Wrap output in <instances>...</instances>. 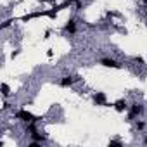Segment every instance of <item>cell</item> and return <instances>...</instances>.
Listing matches in <instances>:
<instances>
[{
	"mask_svg": "<svg viewBox=\"0 0 147 147\" xmlns=\"http://www.w3.org/2000/svg\"><path fill=\"white\" fill-rule=\"evenodd\" d=\"M16 118H18V119H21V121H28V123H31V121H35V119H36V118H35L30 111H26V109L18 111V113H16Z\"/></svg>",
	"mask_w": 147,
	"mask_h": 147,
	"instance_id": "6da1fadb",
	"label": "cell"
},
{
	"mask_svg": "<svg viewBox=\"0 0 147 147\" xmlns=\"http://www.w3.org/2000/svg\"><path fill=\"white\" fill-rule=\"evenodd\" d=\"M94 102H95L97 106H107V102H106V94H104V92H97V94L94 95Z\"/></svg>",
	"mask_w": 147,
	"mask_h": 147,
	"instance_id": "7a4b0ae2",
	"label": "cell"
},
{
	"mask_svg": "<svg viewBox=\"0 0 147 147\" xmlns=\"http://www.w3.org/2000/svg\"><path fill=\"white\" fill-rule=\"evenodd\" d=\"M100 64H102V66H106V67H116V69H118V67H121V64H119V62H116L114 59H102V61H100Z\"/></svg>",
	"mask_w": 147,
	"mask_h": 147,
	"instance_id": "3957f363",
	"label": "cell"
},
{
	"mask_svg": "<svg viewBox=\"0 0 147 147\" xmlns=\"http://www.w3.org/2000/svg\"><path fill=\"white\" fill-rule=\"evenodd\" d=\"M142 113H144V107H142L140 104H133L131 109H130V118H135V116H138V114H142Z\"/></svg>",
	"mask_w": 147,
	"mask_h": 147,
	"instance_id": "277c9868",
	"label": "cell"
},
{
	"mask_svg": "<svg viewBox=\"0 0 147 147\" xmlns=\"http://www.w3.org/2000/svg\"><path fill=\"white\" fill-rule=\"evenodd\" d=\"M78 78L76 76H64L62 80H61V87H69V85H73Z\"/></svg>",
	"mask_w": 147,
	"mask_h": 147,
	"instance_id": "5b68a950",
	"label": "cell"
},
{
	"mask_svg": "<svg viewBox=\"0 0 147 147\" xmlns=\"http://www.w3.org/2000/svg\"><path fill=\"white\" fill-rule=\"evenodd\" d=\"M126 107H128V106H126L125 99H119V100H116V102H114V109H116L118 113H123V111H125Z\"/></svg>",
	"mask_w": 147,
	"mask_h": 147,
	"instance_id": "8992f818",
	"label": "cell"
},
{
	"mask_svg": "<svg viewBox=\"0 0 147 147\" xmlns=\"http://www.w3.org/2000/svg\"><path fill=\"white\" fill-rule=\"evenodd\" d=\"M64 30H66V31H69V33H75V31H76V23H75V19H69V21L66 23Z\"/></svg>",
	"mask_w": 147,
	"mask_h": 147,
	"instance_id": "52a82bcc",
	"label": "cell"
},
{
	"mask_svg": "<svg viewBox=\"0 0 147 147\" xmlns=\"http://www.w3.org/2000/svg\"><path fill=\"white\" fill-rule=\"evenodd\" d=\"M2 94H4V97H7V95L11 94V88H9V85H7V83H4V85H2Z\"/></svg>",
	"mask_w": 147,
	"mask_h": 147,
	"instance_id": "ba28073f",
	"label": "cell"
},
{
	"mask_svg": "<svg viewBox=\"0 0 147 147\" xmlns=\"http://www.w3.org/2000/svg\"><path fill=\"white\" fill-rule=\"evenodd\" d=\"M31 137H33V140H36V142H45V137L38 135L36 131H35V133H31Z\"/></svg>",
	"mask_w": 147,
	"mask_h": 147,
	"instance_id": "9c48e42d",
	"label": "cell"
},
{
	"mask_svg": "<svg viewBox=\"0 0 147 147\" xmlns=\"http://www.w3.org/2000/svg\"><path fill=\"white\" fill-rule=\"evenodd\" d=\"M28 130H30L31 133H35V131H36V128H35V125H33V121H31V123L28 125Z\"/></svg>",
	"mask_w": 147,
	"mask_h": 147,
	"instance_id": "30bf717a",
	"label": "cell"
},
{
	"mask_svg": "<svg viewBox=\"0 0 147 147\" xmlns=\"http://www.w3.org/2000/svg\"><path fill=\"white\" fill-rule=\"evenodd\" d=\"M144 126H145L144 121H138V123H137V128H138V130H144Z\"/></svg>",
	"mask_w": 147,
	"mask_h": 147,
	"instance_id": "8fae6325",
	"label": "cell"
},
{
	"mask_svg": "<svg viewBox=\"0 0 147 147\" xmlns=\"http://www.w3.org/2000/svg\"><path fill=\"white\" fill-rule=\"evenodd\" d=\"M109 145H121V142H119V140H111Z\"/></svg>",
	"mask_w": 147,
	"mask_h": 147,
	"instance_id": "7c38bea8",
	"label": "cell"
},
{
	"mask_svg": "<svg viewBox=\"0 0 147 147\" xmlns=\"http://www.w3.org/2000/svg\"><path fill=\"white\" fill-rule=\"evenodd\" d=\"M142 2H144V4H147V0H142Z\"/></svg>",
	"mask_w": 147,
	"mask_h": 147,
	"instance_id": "4fadbf2b",
	"label": "cell"
},
{
	"mask_svg": "<svg viewBox=\"0 0 147 147\" xmlns=\"http://www.w3.org/2000/svg\"><path fill=\"white\" fill-rule=\"evenodd\" d=\"M45 2H52V0H45Z\"/></svg>",
	"mask_w": 147,
	"mask_h": 147,
	"instance_id": "5bb4252c",
	"label": "cell"
},
{
	"mask_svg": "<svg viewBox=\"0 0 147 147\" xmlns=\"http://www.w3.org/2000/svg\"><path fill=\"white\" fill-rule=\"evenodd\" d=\"M145 144H147V137H145Z\"/></svg>",
	"mask_w": 147,
	"mask_h": 147,
	"instance_id": "9a60e30c",
	"label": "cell"
}]
</instances>
